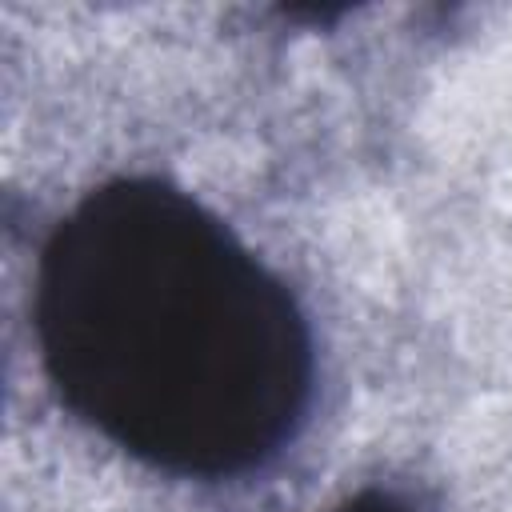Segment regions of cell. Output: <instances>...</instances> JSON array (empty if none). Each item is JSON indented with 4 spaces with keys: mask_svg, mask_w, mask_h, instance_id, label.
Returning <instances> with one entry per match:
<instances>
[{
    "mask_svg": "<svg viewBox=\"0 0 512 512\" xmlns=\"http://www.w3.org/2000/svg\"><path fill=\"white\" fill-rule=\"evenodd\" d=\"M332 512H412L408 504H400L396 496H388V492H360V496H352V500H344V504H336Z\"/></svg>",
    "mask_w": 512,
    "mask_h": 512,
    "instance_id": "2",
    "label": "cell"
},
{
    "mask_svg": "<svg viewBox=\"0 0 512 512\" xmlns=\"http://www.w3.org/2000/svg\"><path fill=\"white\" fill-rule=\"evenodd\" d=\"M32 324L68 412L172 476L264 464L312 396V336L292 292L156 176L108 180L56 224Z\"/></svg>",
    "mask_w": 512,
    "mask_h": 512,
    "instance_id": "1",
    "label": "cell"
}]
</instances>
